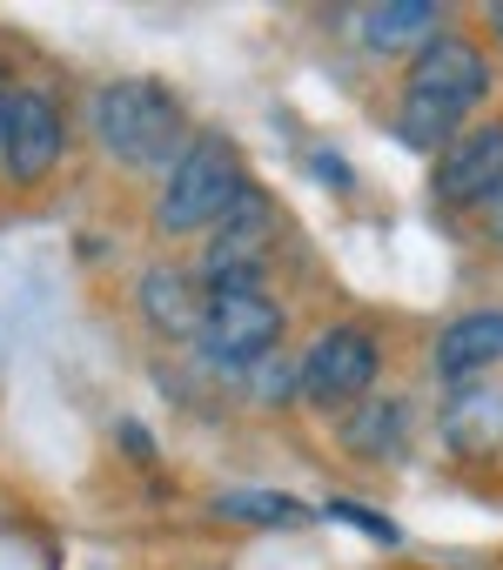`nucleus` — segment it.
Returning <instances> with one entry per match:
<instances>
[{"label":"nucleus","instance_id":"nucleus-1","mask_svg":"<svg viewBox=\"0 0 503 570\" xmlns=\"http://www.w3.org/2000/svg\"><path fill=\"white\" fill-rule=\"evenodd\" d=\"M483 95H490V68H483V55H476L470 41H456V35H436V41L410 61L396 128H403L410 148H436V155H443V148L456 141L463 115H470Z\"/></svg>","mask_w":503,"mask_h":570},{"label":"nucleus","instance_id":"nucleus-2","mask_svg":"<svg viewBox=\"0 0 503 570\" xmlns=\"http://www.w3.org/2000/svg\"><path fill=\"white\" fill-rule=\"evenodd\" d=\"M95 141L121 161V168H175L195 141H188V115L161 81H108L95 95Z\"/></svg>","mask_w":503,"mask_h":570},{"label":"nucleus","instance_id":"nucleus-3","mask_svg":"<svg viewBox=\"0 0 503 570\" xmlns=\"http://www.w3.org/2000/svg\"><path fill=\"white\" fill-rule=\"evenodd\" d=\"M241 195H248V175H241L235 141L201 135V141L168 168V188H161V202H155V222H161L168 235H195V228H215Z\"/></svg>","mask_w":503,"mask_h":570},{"label":"nucleus","instance_id":"nucleus-4","mask_svg":"<svg viewBox=\"0 0 503 570\" xmlns=\"http://www.w3.org/2000/svg\"><path fill=\"white\" fill-rule=\"evenodd\" d=\"M283 336V309L263 289H208V316H201V356L215 370H248L263 363Z\"/></svg>","mask_w":503,"mask_h":570},{"label":"nucleus","instance_id":"nucleus-5","mask_svg":"<svg viewBox=\"0 0 503 570\" xmlns=\"http://www.w3.org/2000/svg\"><path fill=\"white\" fill-rule=\"evenodd\" d=\"M269 242H276V222H269V202L248 188L208 235V262H201V282L208 289H256V268L269 262Z\"/></svg>","mask_w":503,"mask_h":570},{"label":"nucleus","instance_id":"nucleus-6","mask_svg":"<svg viewBox=\"0 0 503 570\" xmlns=\"http://www.w3.org/2000/svg\"><path fill=\"white\" fill-rule=\"evenodd\" d=\"M376 363H383V356H376V336L336 323V330H323V336L309 343V356H303V396L323 403V410H343V403H356V396L376 383Z\"/></svg>","mask_w":503,"mask_h":570},{"label":"nucleus","instance_id":"nucleus-7","mask_svg":"<svg viewBox=\"0 0 503 570\" xmlns=\"http://www.w3.org/2000/svg\"><path fill=\"white\" fill-rule=\"evenodd\" d=\"M503 188V128H463L443 155H436V202L450 208H476Z\"/></svg>","mask_w":503,"mask_h":570},{"label":"nucleus","instance_id":"nucleus-8","mask_svg":"<svg viewBox=\"0 0 503 570\" xmlns=\"http://www.w3.org/2000/svg\"><path fill=\"white\" fill-rule=\"evenodd\" d=\"M61 148H68V135H61V115L48 108V95H14L8 121H0V168L14 181H41L61 161Z\"/></svg>","mask_w":503,"mask_h":570},{"label":"nucleus","instance_id":"nucleus-9","mask_svg":"<svg viewBox=\"0 0 503 570\" xmlns=\"http://www.w3.org/2000/svg\"><path fill=\"white\" fill-rule=\"evenodd\" d=\"M141 316L161 330V336H201V316H208V296L188 268H148L141 275Z\"/></svg>","mask_w":503,"mask_h":570},{"label":"nucleus","instance_id":"nucleus-10","mask_svg":"<svg viewBox=\"0 0 503 570\" xmlns=\"http://www.w3.org/2000/svg\"><path fill=\"white\" fill-rule=\"evenodd\" d=\"M443 14L430 0H383V8H363V48L376 55H423L436 41Z\"/></svg>","mask_w":503,"mask_h":570},{"label":"nucleus","instance_id":"nucleus-11","mask_svg":"<svg viewBox=\"0 0 503 570\" xmlns=\"http://www.w3.org/2000/svg\"><path fill=\"white\" fill-rule=\"evenodd\" d=\"M490 363H503V309L456 316V323L443 330V343H436V370L463 383V376H476V370H490Z\"/></svg>","mask_w":503,"mask_h":570},{"label":"nucleus","instance_id":"nucleus-12","mask_svg":"<svg viewBox=\"0 0 503 570\" xmlns=\"http://www.w3.org/2000/svg\"><path fill=\"white\" fill-rule=\"evenodd\" d=\"M450 443L456 450H470V456H483L490 443H503V390H463L456 403H450Z\"/></svg>","mask_w":503,"mask_h":570},{"label":"nucleus","instance_id":"nucleus-13","mask_svg":"<svg viewBox=\"0 0 503 570\" xmlns=\"http://www.w3.org/2000/svg\"><path fill=\"white\" fill-rule=\"evenodd\" d=\"M215 517H235V523H303V503L276 497V490H228V497H215Z\"/></svg>","mask_w":503,"mask_h":570},{"label":"nucleus","instance_id":"nucleus-14","mask_svg":"<svg viewBox=\"0 0 503 570\" xmlns=\"http://www.w3.org/2000/svg\"><path fill=\"white\" fill-rule=\"evenodd\" d=\"M336 517H349L363 537H383V543H396V523L389 517H376V510H356V503H336Z\"/></svg>","mask_w":503,"mask_h":570},{"label":"nucleus","instance_id":"nucleus-15","mask_svg":"<svg viewBox=\"0 0 503 570\" xmlns=\"http://www.w3.org/2000/svg\"><path fill=\"white\" fill-rule=\"evenodd\" d=\"M490 222H496V235H503V188L490 195Z\"/></svg>","mask_w":503,"mask_h":570},{"label":"nucleus","instance_id":"nucleus-16","mask_svg":"<svg viewBox=\"0 0 503 570\" xmlns=\"http://www.w3.org/2000/svg\"><path fill=\"white\" fill-rule=\"evenodd\" d=\"M8 101H14V95H8V81H0V121H8Z\"/></svg>","mask_w":503,"mask_h":570},{"label":"nucleus","instance_id":"nucleus-17","mask_svg":"<svg viewBox=\"0 0 503 570\" xmlns=\"http://www.w3.org/2000/svg\"><path fill=\"white\" fill-rule=\"evenodd\" d=\"M490 21H496V28H503V8H496V14H490Z\"/></svg>","mask_w":503,"mask_h":570}]
</instances>
